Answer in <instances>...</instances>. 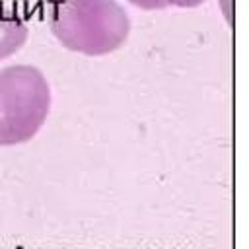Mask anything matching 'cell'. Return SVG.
Here are the masks:
<instances>
[{"instance_id":"7a4b0ae2","label":"cell","mask_w":249,"mask_h":249,"mask_svg":"<svg viewBox=\"0 0 249 249\" xmlns=\"http://www.w3.org/2000/svg\"><path fill=\"white\" fill-rule=\"evenodd\" d=\"M51 88L45 74L31 64L0 70V146L31 140L47 121Z\"/></svg>"},{"instance_id":"6da1fadb","label":"cell","mask_w":249,"mask_h":249,"mask_svg":"<svg viewBox=\"0 0 249 249\" xmlns=\"http://www.w3.org/2000/svg\"><path fill=\"white\" fill-rule=\"evenodd\" d=\"M49 27L64 49L103 56L126 43L130 19L117 0H51Z\"/></svg>"},{"instance_id":"3957f363","label":"cell","mask_w":249,"mask_h":249,"mask_svg":"<svg viewBox=\"0 0 249 249\" xmlns=\"http://www.w3.org/2000/svg\"><path fill=\"white\" fill-rule=\"evenodd\" d=\"M29 29L16 8L0 2V62L16 54L27 41Z\"/></svg>"},{"instance_id":"277c9868","label":"cell","mask_w":249,"mask_h":249,"mask_svg":"<svg viewBox=\"0 0 249 249\" xmlns=\"http://www.w3.org/2000/svg\"><path fill=\"white\" fill-rule=\"evenodd\" d=\"M140 10H163V8H196L206 0H128Z\"/></svg>"}]
</instances>
